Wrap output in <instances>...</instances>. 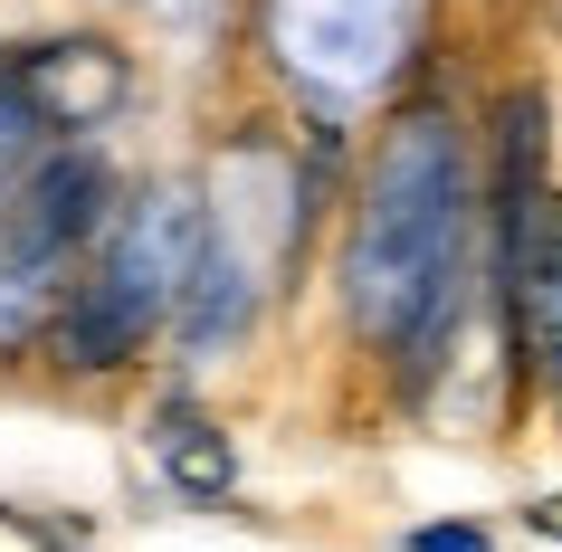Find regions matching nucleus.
Wrapping results in <instances>:
<instances>
[{"label":"nucleus","instance_id":"obj_7","mask_svg":"<svg viewBox=\"0 0 562 552\" xmlns=\"http://www.w3.org/2000/svg\"><path fill=\"white\" fill-rule=\"evenodd\" d=\"M411 552H496V543H486L476 523H419V533H411Z\"/></svg>","mask_w":562,"mask_h":552},{"label":"nucleus","instance_id":"obj_5","mask_svg":"<svg viewBox=\"0 0 562 552\" xmlns=\"http://www.w3.org/2000/svg\"><path fill=\"white\" fill-rule=\"evenodd\" d=\"M162 466H172L191 495H229V476H238V458H229V438L220 429H201V419H162Z\"/></svg>","mask_w":562,"mask_h":552},{"label":"nucleus","instance_id":"obj_1","mask_svg":"<svg viewBox=\"0 0 562 552\" xmlns=\"http://www.w3.org/2000/svg\"><path fill=\"white\" fill-rule=\"evenodd\" d=\"M201 248H210V229L181 201L134 210V219L105 238L95 277H87V286H67V315H58V334H48L58 362H67V372H115L124 352H144V334L162 324V305L191 286Z\"/></svg>","mask_w":562,"mask_h":552},{"label":"nucleus","instance_id":"obj_3","mask_svg":"<svg viewBox=\"0 0 562 552\" xmlns=\"http://www.w3.org/2000/svg\"><path fill=\"white\" fill-rule=\"evenodd\" d=\"M105 191H115V181H105V153H38L30 162V181H20V201L0 210V238H10V248H30V258H58L67 267V248H87L95 229H105Z\"/></svg>","mask_w":562,"mask_h":552},{"label":"nucleus","instance_id":"obj_6","mask_svg":"<svg viewBox=\"0 0 562 552\" xmlns=\"http://www.w3.org/2000/svg\"><path fill=\"white\" fill-rule=\"evenodd\" d=\"M20 153H30V115L0 95V210L20 201V181H30V172H20Z\"/></svg>","mask_w":562,"mask_h":552},{"label":"nucleus","instance_id":"obj_2","mask_svg":"<svg viewBox=\"0 0 562 552\" xmlns=\"http://www.w3.org/2000/svg\"><path fill=\"white\" fill-rule=\"evenodd\" d=\"M0 95L30 115V134H87L134 95V67L105 38H48V48H20L0 67Z\"/></svg>","mask_w":562,"mask_h":552},{"label":"nucleus","instance_id":"obj_4","mask_svg":"<svg viewBox=\"0 0 562 552\" xmlns=\"http://www.w3.org/2000/svg\"><path fill=\"white\" fill-rule=\"evenodd\" d=\"M543 201H553L543 191V95L515 87L496 105V248H515Z\"/></svg>","mask_w":562,"mask_h":552},{"label":"nucleus","instance_id":"obj_8","mask_svg":"<svg viewBox=\"0 0 562 552\" xmlns=\"http://www.w3.org/2000/svg\"><path fill=\"white\" fill-rule=\"evenodd\" d=\"M533 533H562V505H533Z\"/></svg>","mask_w":562,"mask_h":552}]
</instances>
